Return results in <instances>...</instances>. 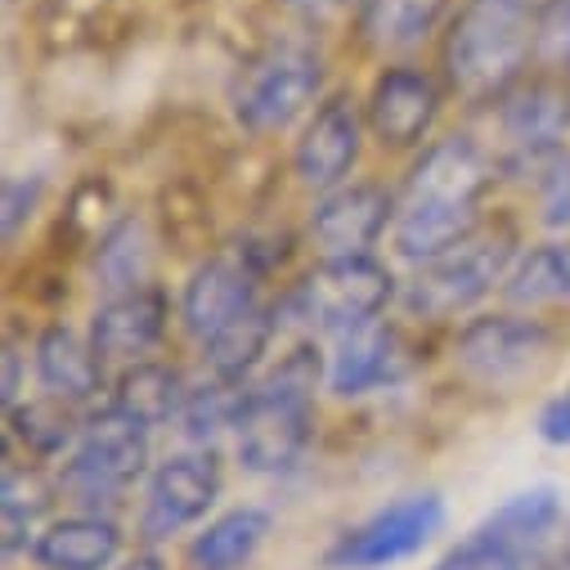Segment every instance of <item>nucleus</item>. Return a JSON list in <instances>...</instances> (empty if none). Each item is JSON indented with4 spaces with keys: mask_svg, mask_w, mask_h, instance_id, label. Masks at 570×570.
Returning <instances> with one entry per match:
<instances>
[{
    "mask_svg": "<svg viewBox=\"0 0 570 570\" xmlns=\"http://www.w3.org/2000/svg\"><path fill=\"white\" fill-rule=\"evenodd\" d=\"M499 180L503 176L490 139H476L472 130L436 135L422 154H413L404 185L395 189V225H391L395 261L413 269L468 243L481 225H490L485 198Z\"/></svg>",
    "mask_w": 570,
    "mask_h": 570,
    "instance_id": "1",
    "label": "nucleus"
},
{
    "mask_svg": "<svg viewBox=\"0 0 570 570\" xmlns=\"http://www.w3.org/2000/svg\"><path fill=\"white\" fill-rule=\"evenodd\" d=\"M324 391V355L302 342L269 364L234 417V459L252 476H293L315 445V395Z\"/></svg>",
    "mask_w": 570,
    "mask_h": 570,
    "instance_id": "2",
    "label": "nucleus"
},
{
    "mask_svg": "<svg viewBox=\"0 0 570 570\" xmlns=\"http://www.w3.org/2000/svg\"><path fill=\"white\" fill-rule=\"evenodd\" d=\"M521 256V243L508 225H481L468 243L450 247L436 261H422L400 283V311L417 324H459L472 320L503 283Z\"/></svg>",
    "mask_w": 570,
    "mask_h": 570,
    "instance_id": "3",
    "label": "nucleus"
},
{
    "mask_svg": "<svg viewBox=\"0 0 570 570\" xmlns=\"http://www.w3.org/2000/svg\"><path fill=\"white\" fill-rule=\"evenodd\" d=\"M400 306V278L386 261L373 256H320L315 269H306L288 293L278 297L283 324L306 333V342H337L373 320H386V311Z\"/></svg>",
    "mask_w": 570,
    "mask_h": 570,
    "instance_id": "4",
    "label": "nucleus"
},
{
    "mask_svg": "<svg viewBox=\"0 0 570 570\" xmlns=\"http://www.w3.org/2000/svg\"><path fill=\"white\" fill-rule=\"evenodd\" d=\"M154 463V426L104 400L86 413L81 436L59 468V490L77 512H112L139 481H149Z\"/></svg>",
    "mask_w": 570,
    "mask_h": 570,
    "instance_id": "5",
    "label": "nucleus"
},
{
    "mask_svg": "<svg viewBox=\"0 0 570 570\" xmlns=\"http://www.w3.org/2000/svg\"><path fill=\"white\" fill-rule=\"evenodd\" d=\"M494 163L503 180H539L570 149V72H525L494 104Z\"/></svg>",
    "mask_w": 570,
    "mask_h": 570,
    "instance_id": "6",
    "label": "nucleus"
},
{
    "mask_svg": "<svg viewBox=\"0 0 570 570\" xmlns=\"http://www.w3.org/2000/svg\"><path fill=\"white\" fill-rule=\"evenodd\" d=\"M324 55L311 41H274L234 77L229 112L252 135H278L324 104Z\"/></svg>",
    "mask_w": 570,
    "mask_h": 570,
    "instance_id": "7",
    "label": "nucleus"
},
{
    "mask_svg": "<svg viewBox=\"0 0 570 570\" xmlns=\"http://www.w3.org/2000/svg\"><path fill=\"white\" fill-rule=\"evenodd\" d=\"M454 368L481 391H521L557 355V328L530 311H481L454 333Z\"/></svg>",
    "mask_w": 570,
    "mask_h": 570,
    "instance_id": "8",
    "label": "nucleus"
},
{
    "mask_svg": "<svg viewBox=\"0 0 570 570\" xmlns=\"http://www.w3.org/2000/svg\"><path fill=\"white\" fill-rule=\"evenodd\" d=\"M561 521V490L530 485L485 512L432 570H530Z\"/></svg>",
    "mask_w": 570,
    "mask_h": 570,
    "instance_id": "9",
    "label": "nucleus"
},
{
    "mask_svg": "<svg viewBox=\"0 0 570 570\" xmlns=\"http://www.w3.org/2000/svg\"><path fill=\"white\" fill-rule=\"evenodd\" d=\"M441 530H445V499L436 490H413L368 512L351 530H342L337 543L324 552V566L328 570H391L417 557Z\"/></svg>",
    "mask_w": 570,
    "mask_h": 570,
    "instance_id": "10",
    "label": "nucleus"
},
{
    "mask_svg": "<svg viewBox=\"0 0 570 570\" xmlns=\"http://www.w3.org/2000/svg\"><path fill=\"white\" fill-rule=\"evenodd\" d=\"M445 77L422 68L413 59L382 63L364 95V121L368 135L386 154H422L436 139V121L445 112Z\"/></svg>",
    "mask_w": 570,
    "mask_h": 570,
    "instance_id": "11",
    "label": "nucleus"
},
{
    "mask_svg": "<svg viewBox=\"0 0 570 570\" xmlns=\"http://www.w3.org/2000/svg\"><path fill=\"white\" fill-rule=\"evenodd\" d=\"M220 490H225V472H220L216 450L189 445V450L163 459L145 481L139 534H145L149 543H163V539H176V534L203 525L207 512L216 508Z\"/></svg>",
    "mask_w": 570,
    "mask_h": 570,
    "instance_id": "12",
    "label": "nucleus"
},
{
    "mask_svg": "<svg viewBox=\"0 0 570 570\" xmlns=\"http://www.w3.org/2000/svg\"><path fill=\"white\" fill-rule=\"evenodd\" d=\"M364 104L355 95H324V104L302 121V135L293 145V180L315 198L351 185L364 158Z\"/></svg>",
    "mask_w": 570,
    "mask_h": 570,
    "instance_id": "13",
    "label": "nucleus"
},
{
    "mask_svg": "<svg viewBox=\"0 0 570 570\" xmlns=\"http://www.w3.org/2000/svg\"><path fill=\"white\" fill-rule=\"evenodd\" d=\"M417 368L413 346L395 320H373L337 342L324 355V391L337 400H364L400 386Z\"/></svg>",
    "mask_w": 570,
    "mask_h": 570,
    "instance_id": "14",
    "label": "nucleus"
},
{
    "mask_svg": "<svg viewBox=\"0 0 570 570\" xmlns=\"http://www.w3.org/2000/svg\"><path fill=\"white\" fill-rule=\"evenodd\" d=\"M171 320H176L171 297L158 283H145V288L104 297L86 320V337L95 342V351L108 368H130V364L158 360V351L171 333Z\"/></svg>",
    "mask_w": 570,
    "mask_h": 570,
    "instance_id": "15",
    "label": "nucleus"
},
{
    "mask_svg": "<svg viewBox=\"0 0 570 570\" xmlns=\"http://www.w3.org/2000/svg\"><path fill=\"white\" fill-rule=\"evenodd\" d=\"M395 225V194L373 180H351L315 198L306 216V238L320 256H373Z\"/></svg>",
    "mask_w": 570,
    "mask_h": 570,
    "instance_id": "16",
    "label": "nucleus"
},
{
    "mask_svg": "<svg viewBox=\"0 0 570 570\" xmlns=\"http://www.w3.org/2000/svg\"><path fill=\"white\" fill-rule=\"evenodd\" d=\"M32 377L41 386V395L50 400H63L81 413H90L95 404L108 400L112 391V377H108V364L99 360L95 342L68 324H50L37 333L32 342Z\"/></svg>",
    "mask_w": 570,
    "mask_h": 570,
    "instance_id": "17",
    "label": "nucleus"
},
{
    "mask_svg": "<svg viewBox=\"0 0 570 570\" xmlns=\"http://www.w3.org/2000/svg\"><path fill=\"white\" fill-rule=\"evenodd\" d=\"M454 0H364L360 6V41L400 63L413 50H422L426 41L445 37L450 19H454Z\"/></svg>",
    "mask_w": 570,
    "mask_h": 570,
    "instance_id": "18",
    "label": "nucleus"
},
{
    "mask_svg": "<svg viewBox=\"0 0 570 570\" xmlns=\"http://www.w3.org/2000/svg\"><path fill=\"white\" fill-rule=\"evenodd\" d=\"M121 557V525L104 512H68L46 521L32 543L41 570H112Z\"/></svg>",
    "mask_w": 570,
    "mask_h": 570,
    "instance_id": "19",
    "label": "nucleus"
},
{
    "mask_svg": "<svg viewBox=\"0 0 570 570\" xmlns=\"http://www.w3.org/2000/svg\"><path fill=\"white\" fill-rule=\"evenodd\" d=\"M503 306L530 315L570 311V238H543L521 247L503 283Z\"/></svg>",
    "mask_w": 570,
    "mask_h": 570,
    "instance_id": "20",
    "label": "nucleus"
},
{
    "mask_svg": "<svg viewBox=\"0 0 570 570\" xmlns=\"http://www.w3.org/2000/svg\"><path fill=\"white\" fill-rule=\"evenodd\" d=\"M189 377L167 364V360H145V364H130V368H117L112 377V391L108 400L121 404L126 413L145 417L154 432L158 426H176L180 413H185V400H189Z\"/></svg>",
    "mask_w": 570,
    "mask_h": 570,
    "instance_id": "21",
    "label": "nucleus"
},
{
    "mask_svg": "<svg viewBox=\"0 0 570 570\" xmlns=\"http://www.w3.org/2000/svg\"><path fill=\"white\" fill-rule=\"evenodd\" d=\"M269 512L265 508H229L212 517L194 539H189V570H243L269 539Z\"/></svg>",
    "mask_w": 570,
    "mask_h": 570,
    "instance_id": "22",
    "label": "nucleus"
},
{
    "mask_svg": "<svg viewBox=\"0 0 570 570\" xmlns=\"http://www.w3.org/2000/svg\"><path fill=\"white\" fill-rule=\"evenodd\" d=\"M154 274V238L145 229L139 216H121L104 229L99 247H95V288L104 297L112 293H130V288H145Z\"/></svg>",
    "mask_w": 570,
    "mask_h": 570,
    "instance_id": "23",
    "label": "nucleus"
},
{
    "mask_svg": "<svg viewBox=\"0 0 570 570\" xmlns=\"http://www.w3.org/2000/svg\"><path fill=\"white\" fill-rule=\"evenodd\" d=\"M10 413V441L23 445L28 459H68V450L77 445L81 436V422L86 413L63 404V400H50V395H37V400H19Z\"/></svg>",
    "mask_w": 570,
    "mask_h": 570,
    "instance_id": "24",
    "label": "nucleus"
},
{
    "mask_svg": "<svg viewBox=\"0 0 570 570\" xmlns=\"http://www.w3.org/2000/svg\"><path fill=\"white\" fill-rule=\"evenodd\" d=\"M46 503H50V490L41 485L37 468L10 459V463H6V485H0V521H6V552H10V557L23 552V548L32 552L37 534L46 530V525H41Z\"/></svg>",
    "mask_w": 570,
    "mask_h": 570,
    "instance_id": "25",
    "label": "nucleus"
},
{
    "mask_svg": "<svg viewBox=\"0 0 570 570\" xmlns=\"http://www.w3.org/2000/svg\"><path fill=\"white\" fill-rule=\"evenodd\" d=\"M534 189V216L552 238H570V149L530 185Z\"/></svg>",
    "mask_w": 570,
    "mask_h": 570,
    "instance_id": "26",
    "label": "nucleus"
},
{
    "mask_svg": "<svg viewBox=\"0 0 570 570\" xmlns=\"http://www.w3.org/2000/svg\"><path fill=\"white\" fill-rule=\"evenodd\" d=\"M534 68L570 72V0H548L534 23Z\"/></svg>",
    "mask_w": 570,
    "mask_h": 570,
    "instance_id": "27",
    "label": "nucleus"
},
{
    "mask_svg": "<svg viewBox=\"0 0 570 570\" xmlns=\"http://www.w3.org/2000/svg\"><path fill=\"white\" fill-rule=\"evenodd\" d=\"M41 194H46V180L41 176H10L6 180V203H0V212H6V216H0V220H6V238H19L23 220L37 216Z\"/></svg>",
    "mask_w": 570,
    "mask_h": 570,
    "instance_id": "28",
    "label": "nucleus"
},
{
    "mask_svg": "<svg viewBox=\"0 0 570 570\" xmlns=\"http://www.w3.org/2000/svg\"><path fill=\"white\" fill-rule=\"evenodd\" d=\"M534 432H539L543 445H557V450L570 445V382L543 400V409L534 417Z\"/></svg>",
    "mask_w": 570,
    "mask_h": 570,
    "instance_id": "29",
    "label": "nucleus"
},
{
    "mask_svg": "<svg viewBox=\"0 0 570 570\" xmlns=\"http://www.w3.org/2000/svg\"><path fill=\"white\" fill-rule=\"evenodd\" d=\"M288 14H297V19H306V23H324V19H337V14H346V10H360L364 0H278Z\"/></svg>",
    "mask_w": 570,
    "mask_h": 570,
    "instance_id": "30",
    "label": "nucleus"
},
{
    "mask_svg": "<svg viewBox=\"0 0 570 570\" xmlns=\"http://www.w3.org/2000/svg\"><path fill=\"white\" fill-rule=\"evenodd\" d=\"M28 360L32 355H23L14 342L6 346V409H14L19 400H23V382H28Z\"/></svg>",
    "mask_w": 570,
    "mask_h": 570,
    "instance_id": "31",
    "label": "nucleus"
},
{
    "mask_svg": "<svg viewBox=\"0 0 570 570\" xmlns=\"http://www.w3.org/2000/svg\"><path fill=\"white\" fill-rule=\"evenodd\" d=\"M112 570H167V561L158 552H139V557H130V561H121Z\"/></svg>",
    "mask_w": 570,
    "mask_h": 570,
    "instance_id": "32",
    "label": "nucleus"
}]
</instances>
